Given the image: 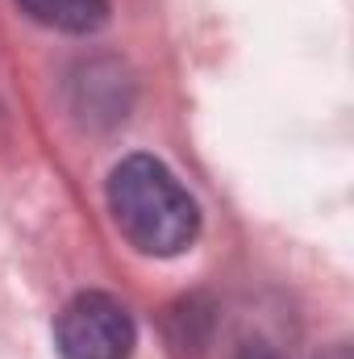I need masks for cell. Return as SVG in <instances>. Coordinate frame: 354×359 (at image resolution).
<instances>
[{
  "label": "cell",
  "instance_id": "2",
  "mask_svg": "<svg viewBox=\"0 0 354 359\" xmlns=\"http://www.w3.org/2000/svg\"><path fill=\"white\" fill-rule=\"evenodd\" d=\"M134 343V318L108 292H80L55 318V347L63 359H129Z\"/></svg>",
  "mask_w": 354,
  "mask_h": 359
},
{
  "label": "cell",
  "instance_id": "1",
  "mask_svg": "<svg viewBox=\"0 0 354 359\" xmlns=\"http://www.w3.org/2000/svg\"><path fill=\"white\" fill-rule=\"evenodd\" d=\"M108 209L129 247L155 259H171L192 247L200 230L196 201L155 155H129L108 176Z\"/></svg>",
  "mask_w": 354,
  "mask_h": 359
},
{
  "label": "cell",
  "instance_id": "3",
  "mask_svg": "<svg viewBox=\"0 0 354 359\" xmlns=\"http://www.w3.org/2000/svg\"><path fill=\"white\" fill-rule=\"evenodd\" d=\"M25 17L63 34H92L108 17V0H17Z\"/></svg>",
  "mask_w": 354,
  "mask_h": 359
}]
</instances>
